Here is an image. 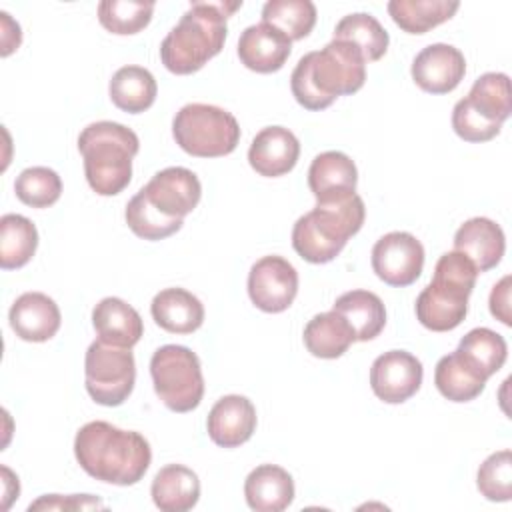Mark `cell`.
Returning <instances> with one entry per match:
<instances>
[{
  "label": "cell",
  "mask_w": 512,
  "mask_h": 512,
  "mask_svg": "<svg viewBox=\"0 0 512 512\" xmlns=\"http://www.w3.org/2000/svg\"><path fill=\"white\" fill-rule=\"evenodd\" d=\"M74 456L88 476L116 486L140 482L152 462L150 444L140 432L104 420L88 422L76 432Z\"/></svg>",
  "instance_id": "obj_1"
},
{
  "label": "cell",
  "mask_w": 512,
  "mask_h": 512,
  "mask_svg": "<svg viewBox=\"0 0 512 512\" xmlns=\"http://www.w3.org/2000/svg\"><path fill=\"white\" fill-rule=\"evenodd\" d=\"M366 58L346 42L332 40L322 50L304 54L290 76L292 96L306 110H324L338 96L358 92L366 82Z\"/></svg>",
  "instance_id": "obj_2"
},
{
  "label": "cell",
  "mask_w": 512,
  "mask_h": 512,
  "mask_svg": "<svg viewBox=\"0 0 512 512\" xmlns=\"http://www.w3.org/2000/svg\"><path fill=\"white\" fill-rule=\"evenodd\" d=\"M238 8H242V0L192 2L160 44V60L164 68L178 76L198 72L224 48L228 34L226 18Z\"/></svg>",
  "instance_id": "obj_3"
},
{
  "label": "cell",
  "mask_w": 512,
  "mask_h": 512,
  "mask_svg": "<svg viewBox=\"0 0 512 512\" xmlns=\"http://www.w3.org/2000/svg\"><path fill=\"white\" fill-rule=\"evenodd\" d=\"M78 150L88 186L100 196H116L132 180V158L140 150V140L124 124L100 120L80 132Z\"/></svg>",
  "instance_id": "obj_4"
},
{
  "label": "cell",
  "mask_w": 512,
  "mask_h": 512,
  "mask_svg": "<svg viewBox=\"0 0 512 512\" xmlns=\"http://www.w3.org/2000/svg\"><path fill=\"white\" fill-rule=\"evenodd\" d=\"M476 278L478 268L468 256L458 250L442 254L434 266L432 282L416 298L418 322L432 332H448L460 326L468 314V298Z\"/></svg>",
  "instance_id": "obj_5"
},
{
  "label": "cell",
  "mask_w": 512,
  "mask_h": 512,
  "mask_svg": "<svg viewBox=\"0 0 512 512\" xmlns=\"http://www.w3.org/2000/svg\"><path fill=\"white\" fill-rule=\"evenodd\" d=\"M366 218L364 200L352 194L338 202L318 204L292 228V248L310 264L332 262L348 238L360 232Z\"/></svg>",
  "instance_id": "obj_6"
},
{
  "label": "cell",
  "mask_w": 512,
  "mask_h": 512,
  "mask_svg": "<svg viewBox=\"0 0 512 512\" xmlns=\"http://www.w3.org/2000/svg\"><path fill=\"white\" fill-rule=\"evenodd\" d=\"M176 144L196 158H220L236 150L240 142L238 120L214 104H186L172 120Z\"/></svg>",
  "instance_id": "obj_7"
},
{
  "label": "cell",
  "mask_w": 512,
  "mask_h": 512,
  "mask_svg": "<svg viewBox=\"0 0 512 512\" xmlns=\"http://www.w3.org/2000/svg\"><path fill=\"white\" fill-rule=\"evenodd\" d=\"M150 376L156 396L178 414L198 408L204 396V376L200 358L186 346H160L150 358Z\"/></svg>",
  "instance_id": "obj_8"
},
{
  "label": "cell",
  "mask_w": 512,
  "mask_h": 512,
  "mask_svg": "<svg viewBox=\"0 0 512 512\" xmlns=\"http://www.w3.org/2000/svg\"><path fill=\"white\" fill-rule=\"evenodd\" d=\"M86 392L96 404L120 406L128 400L136 382V362L130 348L94 340L84 356Z\"/></svg>",
  "instance_id": "obj_9"
},
{
  "label": "cell",
  "mask_w": 512,
  "mask_h": 512,
  "mask_svg": "<svg viewBox=\"0 0 512 512\" xmlns=\"http://www.w3.org/2000/svg\"><path fill=\"white\" fill-rule=\"evenodd\" d=\"M372 270L394 288L414 284L424 268V246L410 232H388L372 248Z\"/></svg>",
  "instance_id": "obj_10"
},
{
  "label": "cell",
  "mask_w": 512,
  "mask_h": 512,
  "mask_svg": "<svg viewBox=\"0 0 512 512\" xmlns=\"http://www.w3.org/2000/svg\"><path fill=\"white\" fill-rule=\"evenodd\" d=\"M298 294V272L282 256L256 260L248 274V296L252 304L268 314L284 312Z\"/></svg>",
  "instance_id": "obj_11"
},
{
  "label": "cell",
  "mask_w": 512,
  "mask_h": 512,
  "mask_svg": "<svg viewBox=\"0 0 512 512\" xmlns=\"http://www.w3.org/2000/svg\"><path fill=\"white\" fill-rule=\"evenodd\" d=\"M422 362L406 350L380 354L370 368V388L386 404H402L412 398L422 384Z\"/></svg>",
  "instance_id": "obj_12"
},
{
  "label": "cell",
  "mask_w": 512,
  "mask_h": 512,
  "mask_svg": "<svg viewBox=\"0 0 512 512\" xmlns=\"http://www.w3.org/2000/svg\"><path fill=\"white\" fill-rule=\"evenodd\" d=\"M140 190L162 214L182 220L198 206L202 196L198 176L182 166H170L156 172Z\"/></svg>",
  "instance_id": "obj_13"
},
{
  "label": "cell",
  "mask_w": 512,
  "mask_h": 512,
  "mask_svg": "<svg viewBox=\"0 0 512 512\" xmlns=\"http://www.w3.org/2000/svg\"><path fill=\"white\" fill-rule=\"evenodd\" d=\"M410 74L416 86L424 92L448 94L462 82L466 74V60L458 48L436 42L414 56Z\"/></svg>",
  "instance_id": "obj_14"
},
{
  "label": "cell",
  "mask_w": 512,
  "mask_h": 512,
  "mask_svg": "<svg viewBox=\"0 0 512 512\" xmlns=\"http://www.w3.org/2000/svg\"><path fill=\"white\" fill-rule=\"evenodd\" d=\"M256 408L240 394L222 396L210 410L206 430L220 448H238L248 442L256 430Z\"/></svg>",
  "instance_id": "obj_15"
},
{
  "label": "cell",
  "mask_w": 512,
  "mask_h": 512,
  "mask_svg": "<svg viewBox=\"0 0 512 512\" xmlns=\"http://www.w3.org/2000/svg\"><path fill=\"white\" fill-rule=\"evenodd\" d=\"M292 52V40L278 28L260 22L244 28L238 40L240 62L258 74L278 72Z\"/></svg>",
  "instance_id": "obj_16"
},
{
  "label": "cell",
  "mask_w": 512,
  "mask_h": 512,
  "mask_svg": "<svg viewBox=\"0 0 512 512\" xmlns=\"http://www.w3.org/2000/svg\"><path fill=\"white\" fill-rule=\"evenodd\" d=\"M358 170L354 160L338 150L318 154L308 168V186L318 204L338 202L356 194Z\"/></svg>",
  "instance_id": "obj_17"
},
{
  "label": "cell",
  "mask_w": 512,
  "mask_h": 512,
  "mask_svg": "<svg viewBox=\"0 0 512 512\" xmlns=\"http://www.w3.org/2000/svg\"><path fill=\"white\" fill-rule=\"evenodd\" d=\"M300 156L298 138L284 126L262 128L248 148V162L252 170L266 178L288 174Z\"/></svg>",
  "instance_id": "obj_18"
},
{
  "label": "cell",
  "mask_w": 512,
  "mask_h": 512,
  "mask_svg": "<svg viewBox=\"0 0 512 512\" xmlns=\"http://www.w3.org/2000/svg\"><path fill=\"white\" fill-rule=\"evenodd\" d=\"M8 320L18 338L26 342H46L60 330L62 314L48 294L24 292L10 306Z\"/></svg>",
  "instance_id": "obj_19"
},
{
  "label": "cell",
  "mask_w": 512,
  "mask_h": 512,
  "mask_svg": "<svg viewBox=\"0 0 512 512\" xmlns=\"http://www.w3.org/2000/svg\"><path fill=\"white\" fill-rule=\"evenodd\" d=\"M454 250L468 256L478 272H486L500 264L506 250V238L494 220L476 216L456 230Z\"/></svg>",
  "instance_id": "obj_20"
},
{
  "label": "cell",
  "mask_w": 512,
  "mask_h": 512,
  "mask_svg": "<svg viewBox=\"0 0 512 512\" xmlns=\"http://www.w3.org/2000/svg\"><path fill=\"white\" fill-rule=\"evenodd\" d=\"M92 326L100 342L132 348L144 334V322L136 308L116 296L102 298L92 310Z\"/></svg>",
  "instance_id": "obj_21"
},
{
  "label": "cell",
  "mask_w": 512,
  "mask_h": 512,
  "mask_svg": "<svg viewBox=\"0 0 512 512\" xmlns=\"http://www.w3.org/2000/svg\"><path fill=\"white\" fill-rule=\"evenodd\" d=\"M244 496L256 512H282L294 500V480L282 466L260 464L246 476Z\"/></svg>",
  "instance_id": "obj_22"
},
{
  "label": "cell",
  "mask_w": 512,
  "mask_h": 512,
  "mask_svg": "<svg viewBox=\"0 0 512 512\" xmlns=\"http://www.w3.org/2000/svg\"><path fill=\"white\" fill-rule=\"evenodd\" d=\"M154 322L172 334H192L204 322L202 302L184 288H164L150 304Z\"/></svg>",
  "instance_id": "obj_23"
},
{
  "label": "cell",
  "mask_w": 512,
  "mask_h": 512,
  "mask_svg": "<svg viewBox=\"0 0 512 512\" xmlns=\"http://www.w3.org/2000/svg\"><path fill=\"white\" fill-rule=\"evenodd\" d=\"M150 494L162 512H186L198 504L200 480L188 466L168 464L156 472Z\"/></svg>",
  "instance_id": "obj_24"
},
{
  "label": "cell",
  "mask_w": 512,
  "mask_h": 512,
  "mask_svg": "<svg viewBox=\"0 0 512 512\" xmlns=\"http://www.w3.org/2000/svg\"><path fill=\"white\" fill-rule=\"evenodd\" d=\"M302 338L306 350L324 360L340 358L356 342V334L348 320L334 310L312 316L304 326Z\"/></svg>",
  "instance_id": "obj_25"
},
{
  "label": "cell",
  "mask_w": 512,
  "mask_h": 512,
  "mask_svg": "<svg viewBox=\"0 0 512 512\" xmlns=\"http://www.w3.org/2000/svg\"><path fill=\"white\" fill-rule=\"evenodd\" d=\"M332 310L348 320L356 340H374L386 326V308L378 294L370 290H350L336 298Z\"/></svg>",
  "instance_id": "obj_26"
},
{
  "label": "cell",
  "mask_w": 512,
  "mask_h": 512,
  "mask_svg": "<svg viewBox=\"0 0 512 512\" xmlns=\"http://www.w3.org/2000/svg\"><path fill=\"white\" fill-rule=\"evenodd\" d=\"M482 376L458 350L442 356L434 370V384L438 392L452 402H470L478 398L486 386Z\"/></svg>",
  "instance_id": "obj_27"
},
{
  "label": "cell",
  "mask_w": 512,
  "mask_h": 512,
  "mask_svg": "<svg viewBox=\"0 0 512 512\" xmlns=\"http://www.w3.org/2000/svg\"><path fill=\"white\" fill-rule=\"evenodd\" d=\"M108 94L114 106L122 112L140 114L154 104L158 86L150 70L132 64L122 66L114 72L108 84Z\"/></svg>",
  "instance_id": "obj_28"
},
{
  "label": "cell",
  "mask_w": 512,
  "mask_h": 512,
  "mask_svg": "<svg viewBox=\"0 0 512 512\" xmlns=\"http://www.w3.org/2000/svg\"><path fill=\"white\" fill-rule=\"evenodd\" d=\"M460 2L448 0H390L388 14L394 24L408 34H426L428 30L450 20Z\"/></svg>",
  "instance_id": "obj_29"
},
{
  "label": "cell",
  "mask_w": 512,
  "mask_h": 512,
  "mask_svg": "<svg viewBox=\"0 0 512 512\" xmlns=\"http://www.w3.org/2000/svg\"><path fill=\"white\" fill-rule=\"evenodd\" d=\"M38 248V230L22 214H4L0 218V266L16 270L26 266Z\"/></svg>",
  "instance_id": "obj_30"
},
{
  "label": "cell",
  "mask_w": 512,
  "mask_h": 512,
  "mask_svg": "<svg viewBox=\"0 0 512 512\" xmlns=\"http://www.w3.org/2000/svg\"><path fill=\"white\" fill-rule=\"evenodd\" d=\"M334 38L354 44L366 62L380 60L390 44L384 26L368 12H354L344 16L334 28Z\"/></svg>",
  "instance_id": "obj_31"
},
{
  "label": "cell",
  "mask_w": 512,
  "mask_h": 512,
  "mask_svg": "<svg viewBox=\"0 0 512 512\" xmlns=\"http://www.w3.org/2000/svg\"><path fill=\"white\" fill-rule=\"evenodd\" d=\"M466 98L484 118L502 124L512 112L510 78L504 72H486L476 78Z\"/></svg>",
  "instance_id": "obj_32"
},
{
  "label": "cell",
  "mask_w": 512,
  "mask_h": 512,
  "mask_svg": "<svg viewBox=\"0 0 512 512\" xmlns=\"http://www.w3.org/2000/svg\"><path fill=\"white\" fill-rule=\"evenodd\" d=\"M456 350L486 378L496 374L508 356L506 340L490 328H472Z\"/></svg>",
  "instance_id": "obj_33"
},
{
  "label": "cell",
  "mask_w": 512,
  "mask_h": 512,
  "mask_svg": "<svg viewBox=\"0 0 512 512\" xmlns=\"http://www.w3.org/2000/svg\"><path fill=\"white\" fill-rule=\"evenodd\" d=\"M262 22L278 28L292 42L306 38L316 24V6L310 0H268Z\"/></svg>",
  "instance_id": "obj_34"
},
{
  "label": "cell",
  "mask_w": 512,
  "mask_h": 512,
  "mask_svg": "<svg viewBox=\"0 0 512 512\" xmlns=\"http://www.w3.org/2000/svg\"><path fill=\"white\" fill-rule=\"evenodd\" d=\"M128 228L142 240H164L178 232L184 224L182 218H170L162 214L144 194L138 190L130 202L126 204L124 212Z\"/></svg>",
  "instance_id": "obj_35"
},
{
  "label": "cell",
  "mask_w": 512,
  "mask_h": 512,
  "mask_svg": "<svg viewBox=\"0 0 512 512\" xmlns=\"http://www.w3.org/2000/svg\"><path fill=\"white\" fill-rule=\"evenodd\" d=\"M154 6V2L142 0H102L98 4V20L108 32L130 36L150 24Z\"/></svg>",
  "instance_id": "obj_36"
},
{
  "label": "cell",
  "mask_w": 512,
  "mask_h": 512,
  "mask_svg": "<svg viewBox=\"0 0 512 512\" xmlns=\"http://www.w3.org/2000/svg\"><path fill=\"white\" fill-rule=\"evenodd\" d=\"M14 192L26 206L48 208L58 202L62 194V180L58 172L48 166H32L16 176Z\"/></svg>",
  "instance_id": "obj_37"
},
{
  "label": "cell",
  "mask_w": 512,
  "mask_h": 512,
  "mask_svg": "<svg viewBox=\"0 0 512 512\" xmlns=\"http://www.w3.org/2000/svg\"><path fill=\"white\" fill-rule=\"evenodd\" d=\"M476 486L490 502H508L512 498V452L508 448L490 454L480 464Z\"/></svg>",
  "instance_id": "obj_38"
},
{
  "label": "cell",
  "mask_w": 512,
  "mask_h": 512,
  "mask_svg": "<svg viewBox=\"0 0 512 512\" xmlns=\"http://www.w3.org/2000/svg\"><path fill=\"white\" fill-rule=\"evenodd\" d=\"M452 128H454V132H456L462 140L480 144V142H488V140H492L494 136H498L502 124L490 122L488 118H484V116L468 102V98H462V100H458V102L454 104V110H452Z\"/></svg>",
  "instance_id": "obj_39"
},
{
  "label": "cell",
  "mask_w": 512,
  "mask_h": 512,
  "mask_svg": "<svg viewBox=\"0 0 512 512\" xmlns=\"http://www.w3.org/2000/svg\"><path fill=\"white\" fill-rule=\"evenodd\" d=\"M84 510V508H104L102 500L90 496V494H72V496H60V494H46L32 502L28 510Z\"/></svg>",
  "instance_id": "obj_40"
},
{
  "label": "cell",
  "mask_w": 512,
  "mask_h": 512,
  "mask_svg": "<svg viewBox=\"0 0 512 512\" xmlns=\"http://www.w3.org/2000/svg\"><path fill=\"white\" fill-rule=\"evenodd\" d=\"M488 304H490V314L496 320H500L506 326L512 324V316H510V276H504L500 282L494 284Z\"/></svg>",
  "instance_id": "obj_41"
},
{
  "label": "cell",
  "mask_w": 512,
  "mask_h": 512,
  "mask_svg": "<svg viewBox=\"0 0 512 512\" xmlns=\"http://www.w3.org/2000/svg\"><path fill=\"white\" fill-rule=\"evenodd\" d=\"M2 16V56H10L22 42V32L18 22L10 18L8 12H0Z\"/></svg>",
  "instance_id": "obj_42"
}]
</instances>
